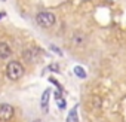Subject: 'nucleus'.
Returning a JSON list of instances; mask_svg holds the SVG:
<instances>
[{
  "mask_svg": "<svg viewBox=\"0 0 126 122\" xmlns=\"http://www.w3.org/2000/svg\"><path fill=\"white\" fill-rule=\"evenodd\" d=\"M67 122H79V116H77V107H74V109H73V110L68 113Z\"/></svg>",
  "mask_w": 126,
  "mask_h": 122,
  "instance_id": "nucleus-7",
  "label": "nucleus"
},
{
  "mask_svg": "<svg viewBox=\"0 0 126 122\" xmlns=\"http://www.w3.org/2000/svg\"><path fill=\"white\" fill-rule=\"evenodd\" d=\"M34 122H42V121H34Z\"/></svg>",
  "mask_w": 126,
  "mask_h": 122,
  "instance_id": "nucleus-10",
  "label": "nucleus"
},
{
  "mask_svg": "<svg viewBox=\"0 0 126 122\" xmlns=\"http://www.w3.org/2000/svg\"><path fill=\"white\" fill-rule=\"evenodd\" d=\"M36 22L39 27H43V28H49L52 25H55L56 22V18L52 12H40L36 15Z\"/></svg>",
  "mask_w": 126,
  "mask_h": 122,
  "instance_id": "nucleus-2",
  "label": "nucleus"
},
{
  "mask_svg": "<svg viewBox=\"0 0 126 122\" xmlns=\"http://www.w3.org/2000/svg\"><path fill=\"white\" fill-rule=\"evenodd\" d=\"M74 73H76L79 78H86V73L83 72V69H82V67H76V69H74Z\"/></svg>",
  "mask_w": 126,
  "mask_h": 122,
  "instance_id": "nucleus-9",
  "label": "nucleus"
},
{
  "mask_svg": "<svg viewBox=\"0 0 126 122\" xmlns=\"http://www.w3.org/2000/svg\"><path fill=\"white\" fill-rule=\"evenodd\" d=\"M49 94H50V91H49V89H46V91H45V94H43V97H42V107H43L45 110H47V100H49Z\"/></svg>",
  "mask_w": 126,
  "mask_h": 122,
  "instance_id": "nucleus-8",
  "label": "nucleus"
},
{
  "mask_svg": "<svg viewBox=\"0 0 126 122\" xmlns=\"http://www.w3.org/2000/svg\"><path fill=\"white\" fill-rule=\"evenodd\" d=\"M37 54H39V49L30 48V49H27V51L24 52V58H25L27 61H34V60L37 58Z\"/></svg>",
  "mask_w": 126,
  "mask_h": 122,
  "instance_id": "nucleus-5",
  "label": "nucleus"
},
{
  "mask_svg": "<svg viewBox=\"0 0 126 122\" xmlns=\"http://www.w3.org/2000/svg\"><path fill=\"white\" fill-rule=\"evenodd\" d=\"M2 17H3V15H0V18H2Z\"/></svg>",
  "mask_w": 126,
  "mask_h": 122,
  "instance_id": "nucleus-12",
  "label": "nucleus"
},
{
  "mask_svg": "<svg viewBox=\"0 0 126 122\" xmlns=\"http://www.w3.org/2000/svg\"><path fill=\"white\" fill-rule=\"evenodd\" d=\"M2 2H6V0H2Z\"/></svg>",
  "mask_w": 126,
  "mask_h": 122,
  "instance_id": "nucleus-11",
  "label": "nucleus"
},
{
  "mask_svg": "<svg viewBox=\"0 0 126 122\" xmlns=\"http://www.w3.org/2000/svg\"><path fill=\"white\" fill-rule=\"evenodd\" d=\"M85 42H86V37H85V34H82V33H76L74 36H73V43L76 45V46H83L85 45Z\"/></svg>",
  "mask_w": 126,
  "mask_h": 122,
  "instance_id": "nucleus-6",
  "label": "nucleus"
},
{
  "mask_svg": "<svg viewBox=\"0 0 126 122\" xmlns=\"http://www.w3.org/2000/svg\"><path fill=\"white\" fill-rule=\"evenodd\" d=\"M24 75V66L19 61H11L6 67V76L11 81H18L19 78H22Z\"/></svg>",
  "mask_w": 126,
  "mask_h": 122,
  "instance_id": "nucleus-1",
  "label": "nucleus"
},
{
  "mask_svg": "<svg viewBox=\"0 0 126 122\" xmlns=\"http://www.w3.org/2000/svg\"><path fill=\"white\" fill-rule=\"evenodd\" d=\"M11 54H12L11 46H9L6 42H0V60H6V58H9Z\"/></svg>",
  "mask_w": 126,
  "mask_h": 122,
  "instance_id": "nucleus-4",
  "label": "nucleus"
},
{
  "mask_svg": "<svg viewBox=\"0 0 126 122\" xmlns=\"http://www.w3.org/2000/svg\"><path fill=\"white\" fill-rule=\"evenodd\" d=\"M14 113H15V110L11 104H6V103L0 104V121H5V122L11 121L14 118Z\"/></svg>",
  "mask_w": 126,
  "mask_h": 122,
  "instance_id": "nucleus-3",
  "label": "nucleus"
}]
</instances>
